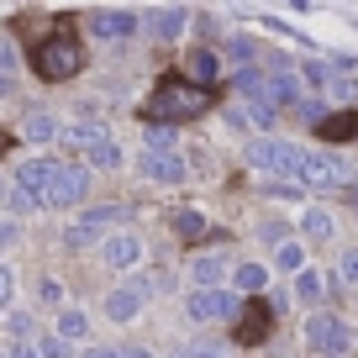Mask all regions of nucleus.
Segmentation results:
<instances>
[{
  "mask_svg": "<svg viewBox=\"0 0 358 358\" xmlns=\"http://www.w3.org/2000/svg\"><path fill=\"white\" fill-rule=\"evenodd\" d=\"M37 353L43 358H69V337L64 332H43L37 337Z\"/></svg>",
  "mask_w": 358,
  "mask_h": 358,
  "instance_id": "obj_27",
  "label": "nucleus"
},
{
  "mask_svg": "<svg viewBox=\"0 0 358 358\" xmlns=\"http://www.w3.org/2000/svg\"><path fill=\"white\" fill-rule=\"evenodd\" d=\"M16 79V48H11V37L0 32V85H11Z\"/></svg>",
  "mask_w": 358,
  "mask_h": 358,
  "instance_id": "obj_28",
  "label": "nucleus"
},
{
  "mask_svg": "<svg viewBox=\"0 0 358 358\" xmlns=\"http://www.w3.org/2000/svg\"><path fill=\"white\" fill-rule=\"evenodd\" d=\"M306 237H311V243H327V237L337 232V222H332V211H322V206H311V211H306Z\"/></svg>",
  "mask_w": 358,
  "mask_h": 358,
  "instance_id": "obj_22",
  "label": "nucleus"
},
{
  "mask_svg": "<svg viewBox=\"0 0 358 358\" xmlns=\"http://www.w3.org/2000/svg\"><path fill=\"white\" fill-rule=\"evenodd\" d=\"M6 143H11V137H6V132H0V153H6Z\"/></svg>",
  "mask_w": 358,
  "mask_h": 358,
  "instance_id": "obj_42",
  "label": "nucleus"
},
{
  "mask_svg": "<svg viewBox=\"0 0 358 358\" xmlns=\"http://www.w3.org/2000/svg\"><path fill=\"white\" fill-rule=\"evenodd\" d=\"M37 301H43V306H64V290H58V280H43V285H37Z\"/></svg>",
  "mask_w": 358,
  "mask_h": 358,
  "instance_id": "obj_32",
  "label": "nucleus"
},
{
  "mask_svg": "<svg viewBox=\"0 0 358 358\" xmlns=\"http://www.w3.org/2000/svg\"><path fill=\"white\" fill-rule=\"evenodd\" d=\"M206 85H195L190 74L185 79H158V90H153V101H148V116L153 122H190V116H201L206 111Z\"/></svg>",
  "mask_w": 358,
  "mask_h": 358,
  "instance_id": "obj_2",
  "label": "nucleus"
},
{
  "mask_svg": "<svg viewBox=\"0 0 358 358\" xmlns=\"http://www.w3.org/2000/svg\"><path fill=\"white\" fill-rule=\"evenodd\" d=\"M301 74H306V79H311V85H327V79H332V74H327V69H322V64H316V58H306V64H301Z\"/></svg>",
  "mask_w": 358,
  "mask_h": 358,
  "instance_id": "obj_33",
  "label": "nucleus"
},
{
  "mask_svg": "<svg viewBox=\"0 0 358 358\" xmlns=\"http://www.w3.org/2000/svg\"><path fill=\"white\" fill-rule=\"evenodd\" d=\"M268 327H274V311H268L264 301H248L243 316H237V343H264Z\"/></svg>",
  "mask_w": 358,
  "mask_h": 358,
  "instance_id": "obj_14",
  "label": "nucleus"
},
{
  "mask_svg": "<svg viewBox=\"0 0 358 358\" xmlns=\"http://www.w3.org/2000/svg\"><path fill=\"white\" fill-rule=\"evenodd\" d=\"M11 243H16V222H0V253H6Z\"/></svg>",
  "mask_w": 358,
  "mask_h": 358,
  "instance_id": "obj_37",
  "label": "nucleus"
},
{
  "mask_svg": "<svg viewBox=\"0 0 358 358\" xmlns=\"http://www.w3.org/2000/svg\"><path fill=\"white\" fill-rule=\"evenodd\" d=\"M122 222H127L122 206H90V211H79V222L64 232V243L69 248H95V243H106L111 227H122Z\"/></svg>",
  "mask_w": 358,
  "mask_h": 358,
  "instance_id": "obj_6",
  "label": "nucleus"
},
{
  "mask_svg": "<svg viewBox=\"0 0 358 358\" xmlns=\"http://www.w3.org/2000/svg\"><path fill=\"white\" fill-rule=\"evenodd\" d=\"M306 343H311V353H322V358H343L348 353V327L337 322L332 311H316L311 322H306Z\"/></svg>",
  "mask_w": 358,
  "mask_h": 358,
  "instance_id": "obj_9",
  "label": "nucleus"
},
{
  "mask_svg": "<svg viewBox=\"0 0 358 358\" xmlns=\"http://www.w3.org/2000/svg\"><path fill=\"white\" fill-rule=\"evenodd\" d=\"M185 358H227V348H222V343H206V337H201V343L185 348Z\"/></svg>",
  "mask_w": 358,
  "mask_h": 358,
  "instance_id": "obj_30",
  "label": "nucleus"
},
{
  "mask_svg": "<svg viewBox=\"0 0 358 358\" xmlns=\"http://www.w3.org/2000/svg\"><path fill=\"white\" fill-rule=\"evenodd\" d=\"M153 290H158L153 280H127L122 290H111V295H106V316H111V322H137Z\"/></svg>",
  "mask_w": 358,
  "mask_h": 358,
  "instance_id": "obj_11",
  "label": "nucleus"
},
{
  "mask_svg": "<svg viewBox=\"0 0 358 358\" xmlns=\"http://www.w3.org/2000/svg\"><path fill=\"white\" fill-rule=\"evenodd\" d=\"M27 137H32V143H53V137H64V127H58L53 116H27Z\"/></svg>",
  "mask_w": 358,
  "mask_h": 358,
  "instance_id": "obj_26",
  "label": "nucleus"
},
{
  "mask_svg": "<svg viewBox=\"0 0 358 358\" xmlns=\"http://www.w3.org/2000/svg\"><path fill=\"white\" fill-rule=\"evenodd\" d=\"M322 137H327V143H353V137H358V111L322 116Z\"/></svg>",
  "mask_w": 358,
  "mask_h": 358,
  "instance_id": "obj_19",
  "label": "nucleus"
},
{
  "mask_svg": "<svg viewBox=\"0 0 358 358\" xmlns=\"http://www.w3.org/2000/svg\"><path fill=\"white\" fill-rule=\"evenodd\" d=\"M243 311V301H237L232 290H222V285H195L190 295H185V316L190 322H232V316Z\"/></svg>",
  "mask_w": 358,
  "mask_h": 358,
  "instance_id": "obj_5",
  "label": "nucleus"
},
{
  "mask_svg": "<svg viewBox=\"0 0 358 358\" xmlns=\"http://www.w3.org/2000/svg\"><path fill=\"white\" fill-rule=\"evenodd\" d=\"M11 337H32V322H27V316H11Z\"/></svg>",
  "mask_w": 358,
  "mask_h": 358,
  "instance_id": "obj_38",
  "label": "nucleus"
},
{
  "mask_svg": "<svg viewBox=\"0 0 358 358\" xmlns=\"http://www.w3.org/2000/svg\"><path fill=\"white\" fill-rule=\"evenodd\" d=\"M101 264L106 268H137L143 264V237L137 232H111L101 243Z\"/></svg>",
  "mask_w": 358,
  "mask_h": 358,
  "instance_id": "obj_13",
  "label": "nucleus"
},
{
  "mask_svg": "<svg viewBox=\"0 0 358 358\" xmlns=\"http://www.w3.org/2000/svg\"><path fill=\"white\" fill-rule=\"evenodd\" d=\"M58 332H64L69 343H74V337H90V316H85V311H69V306H64V311H58Z\"/></svg>",
  "mask_w": 358,
  "mask_h": 358,
  "instance_id": "obj_25",
  "label": "nucleus"
},
{
  "mask_svg": "<svg viewBox=\"0 0 358 358\" xmlns=\"http://www.w3.org/2000/svg\"><path fill=\"white\" fill-rule=\"evenodd\" d=\"M148 148H174V132H169V122H164V127H153V132H148Z\"/></svg>",
  "mask_w": 358,
  "mask_h": 358,
  "instance_id": "obj_35",
  "label": "nucleus"
},
{
  "mask_svg": "<svg viewBox=\"0 0 358 358\" xmlns=\"http://www.w3.org/2000/svg\"><path fill=\"white\" fill-rule=\"evenodd\" d=\"M232 268L237 264L227 253H201V258H190V285H222Z\"/></svg>",
  "mask_w": 358,
  "mask_h": 358,
  "instance_id": "obj_15",
  "label": "nucleus"
},
{
  "mask_svg": "<svg viewBox=\"0 0 358 358\" xmlns=\"http://www.w3.org/2000/svg\"><path fill=\"white\" fill-rule=\"evenodd\" d=\"M11 358H43V353H37V343H16V348H11Z\"/></svg>",
  "mask_w": 358,
  "mask_h": 358,
  "instance_id": "obj_40",
  "label": "nucleus"
},
{
  "mask_svg": "<svg viewBox=\"0 0 358 358\" xmlns=\"http://www.w3.org/2000/svg\"><path fill=\"white\" fill-rule=\"evenodd\" d=\"M137 27H143L137 11H90L85 16V32L95 37V43H127Z\"/></svg>",
  "mask_w": 358,
  "mask_h": 358,
  "instance_id": "obj_10",
  "label": "nucleus"
},
{
  "mask_svg": "<svg viewBox=\"0 0 358 358\" xmlns=\"http://www.w3.org/2000/svg\"><path fill=\"white\" fill-rule=\"evenodd\" d=\"M85 195H90V169H79V164H53V179H48V190H43V206L69 211V206H85Z\"/></svg>",
  "mask_w": 358,
  "mask_h": 358,
  "instance_id": "obj_7",
  "label": "nucleus"
},
{
  "mask_svg": "<svg viewBox=\"0 0 358 358\" xmlns=\"http://www.w3.org/2000/svg\"><path fill=\"white\" fill-rule=\"evenodd\" d=\"M137 174H143L148 185H185V158H179L174 148H148V153L137 158Z\"/></svg>",
  "mask_w": 358,
  "mask_h": 358,
  "instance_id": "obj_12",
  "label": "nucleus"
},
{
  "mask_svg": "<svg viewBox=\"0 0 358 358\" xmlns=\"http://www.w3.org/2000/svg\"><path fill=\"white\" fill-rule=\"evenodd\" d=\"M258 237H268V243H285V222H264V227H258Z\"/></svg>",
  "mask_w": 358,
  "mask_h": 358,
  "instance_id": "obj_36",
  "label": "nucleus"
},
{
  "mask_svg": "<svg viewBox=\"0 0 358 358\" xmlns=\"http://www.w3.org/2000/svg\"><path fill=\"white\" fill-rule=\"evenodd\" d=\"M174 237H185V243H206V237H211V222H206L201 211H174Z\"/></svg>",
  "mask_w": 358,
  "mask_h": 358,
  "instance_id": "obj_20",
  "label": "nucleus"
},
{
  "mask_svg": "<svg viewBox=\"0 0 358 358\" xmlns=\"http://www.w3.org/2000/svg\"><path fill=\"white\" fill-rule=\"evenodd\" d=\"M11 295H16V280H11V268H0V311L11 306Z\"/></svg>",
  "mask_w": 358,
  "mask_h": 358,
  "instance_id": "obj_34",
  "label": "nucleus"
},
{
  "mask_svg": "<svg viewBox=\"0 0 358 358\" xmlns=\"http://www.w3.org/2000/svg\"><path fill=\"white\" fill-rule=\"evenodd\" d=\"M343 285L358 295V248H353V253H343Z\"/></svg>",
  "mask_w": 358,
  "mask_h": 358,
  "instance_id": "obj_31",
  "label": "nucleus"
},
{
  "mask_svg": "<svg viewBox=\"0 0 358 358\" xmlns=\"http://www.w3.org/2000/svg\"><path fill=\"white\" fill-rule=\"evenodd\" d=\"M232 285H237L243 295H258V290L268 285V268H264V264H237V268H232Z\"/></svg>",
  "mask_w": 358,
  "mask_h": 358,
  "instance_id": "obj_21",
  "label": "nucleus"
},
{
  "mask_svg": "<svg viewBox=\"0 0 358 358\" xmlns=\"http://www.w3.org/2000/svg\"><path fill=\"white\" fill-rule=\"evenodd\" d=\"M185 74L195 79V85H211L216 74H222V53H216V48H190V53H185Z\"/></svg>",
  "mask_w": 358,
  "mask_h": 358,
  "instance_id": "obj_16",
  "label": "nucleus"
},
{
  "mask_svg": "<svg viewBox=\"0 0 358 358\" xmlns=\"http://www.w3.org/2000/svg\"><path fill=\"white\" fill-rule=\"evenodd\" d=\"M248 164H253V169H264V174L295 179L301 148H295V143H285V137H253V143H248Z\"/></svg>",
  "mask_w": 358,
  "mask_h": 358,
  "instance_id": "obj_8",
  "label": "nucleus"
},
{
  "mask_svg": "<svg viewBox=\"0 0 358 358\" xmlns=\"http://www.w3.org/2000/svg\"><path fill=\"white\" fill-rule=\"evenodd\" d=\"M79 358H127V353H116V348H85Z\"/></svg>",
  "mask_w": 358,
  "mask_h": 358,
  "instance_id": "obj_39",
  "label": "nucleus"
},
{
  "mask_svg": "<svg viewBox=\"0 0 358 358\" xmlns=\"http://www.w3.org/2000/svg\"><path fill=\"white\" fill-rule=\"evenodd\" d=\"M274 268H280V274H301V268H306V248H301V243H280Z\"/></svg>",
  "mask_w": 358,
  "mask_h": 358,
  "instance_id": "obj_24",
  "label": "nucleus"
},
{
  "mask_svg": "<svg viewBox=\"0 0 358 358\" xmlns=\"http://www.w3.org/2000/svg\"><path fill=\"white\" fill-rule=\"evenodd\" d=\"M348 164L332 153H316V148H301V164H295V185L301 190H348Z\"/></svg>",
  "mask_w": 358,
  "mask_h": 358,
  "instance_id": "obj_3",
  "label": "nucleus"
},
{
  "mask_svg": "<svg viewBox=\"0 0 358 358\" xmlns=\"http://www.w3.org/2000/svg\"><path fill=\"white\" fill-rule=\"evenodd\" d=\"M53 164L58 158H27L22 169H16V185H27V190L43 201V190H48V179H53Z\"/></svg>",
  "mask_w": 358,
  "mask_h": 358,
  "instance_id": "obj_18",
  "label": "nucleus"
},
{
  "mask_svg": "<svg viewBox=\"0 0 358 358\" xmlns=\"http://www.w3.org/2000/svg\"><path fill=\"white\" fill-rule=\"evenodd\" d=\"M185 27H190V11H179V6H169V11H153V16H148V32H153L158 43H174Z\"/></svg>",
  "mask_w": 358,
  "mask_h": 358,
  "instance_id": "obj_17",
  "label": "nucleus"
},
{
  "mask_svg": "<svg viewBox=\"0 0 358 358\" xmlns=\"http://www.w3.org/2000/svg\"><path fill=\"white\" fill-rule=\"evenodd\" d=\"M64 143H69V148H79V153H85L95 169H116V164H122V148H116V137L106 132V127H95V122H74V127H64Z\"/></svg>",
  "mask_w": 358,
  "mask_h": 358,
  "instance_id": "obj_4",
  "label": "nucleus"
},
{
  "mask_svg": "<svg viewBox=\"0 0 358 358\" xmlns=\"http://www.w3.org/2000/svg\"><path fill=\"white\" fill-rule=\"evenodd\" d=\"M322 290H327V280L316 274V268H301V274H295V295H301L306 306H316V301H322Z\"/></svg>",
  "mask_w": 358,
  "mask_h": 358,
  "instance_id": "obj_23",
  "label": "nucleus"
},
{
  "mask_svg": "<svg viewBox=\"0 0 358 358\" xmlns=\"http://www.w3.org/2000/svg\"><path fill=\"white\" fill-rule=\"evenodd\" d=\"M32 69H37V79H48V85H58V79H74L79 69H85V48H79L74 27L58 22L48 37H37V48H32Z\"/></svg>",
  "mask_w": 358,
  "mask_h": 358,
  "instance_id": "obj_1",
  "label": "nucleus"
},
{
  "mask_svg": "<svg viewBox=\"0 0 358 358\" xmlns=\"http://www.w3.org/2000/svg\"><path fill=\"white\" fill-rule=\"evenodd\" d=\"M327 95L332 101H358V85L353 79H327Z\"/></svg>",
  "mask_w": 358,
  "mask_h": 358,
  "instance_id": "obj_29",
  "label": "nucleus"
},
{
  "mask_svg": "<svg viewBox=\"0 0 358 358\" xmlns=\"http://www.w3.org/2000/svg\"><path fill=\"white\" fill-rule=\"evenodd\" d=\"M122 353H127V358H153L148 348H122Z\"/></svg>",
  "mask_w": 358,
  "mask_h": 358,
  "instance_id": "obj_41",
  "label": "nucleus"
}]
</instances>
